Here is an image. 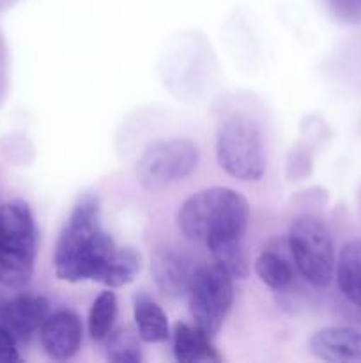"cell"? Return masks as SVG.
I'll list each match as a JSON object with an SVG mask.
<instances>
[{
  "mask_svg": "<svg viewBox=\"0 0 361 363\" xmlns=\"http://www.w3.org/2000/svg\"><path fill=\"white\" fill-rule=\"evenodd\" d=\"M232 277L218 264L202 266L191 275L188 296L193 321L209 337L222 330L234 303Z\"/></svg>",
  "mask_w": 361,
  "mask_h": 363,
  "instance_id": "obj_7",
  "label": "cell"
},
{
  "mask_svg": "<svg viewBox=\"0 0 361 363\" xmlns=\"http://www.w3.org/2000/svg\"><path fill=\"white\" fill-rule=\"evenodd\" d=\"M140 268L142 259L137 254V250H133V248H117L108 268H106L101 284H105L110 289L122 287L126 284L133 282V279L138 275Z\"/></svg>",
  "mask_w": 361,
  "mask_h": 363,
  "instance_id": "obj_17",
  "label": "cell"
},
{
  "mask_svg": "<svg viewBox=\"0 0 361 363\" xmlns=\"http://www.w3.org/2000/svg\"><path fill=\"white\" fill-rule=\"evenodd\" d=\"M42 350L50 358L64 362L73 358L81 346V323L74 312L59 311L48 315L41 330Z\"/></svg>",
  "mask_w": 361,
  "mask_h": 363,
  "instance_id": "obj_9",
  "label": "cell"
},
{
  "mask_svg": "<svg viewBox=\"0 0 361 363\" xmlns=\"http://www.w3.org/2000/svg\"><path fill=\"white\" fill-rule=\"evenodd\" d=\"M198 165V147L188 138L156 140L145 147L137 163L138 183L147 191H161L186 179Z\"/></svg>",
  "mask_w": 361,
  "mask_h": 363,
  "instance_id": "obj_6",
  "label": "cell"
},
{
  "mask_svg": "<svg viewBox=\"0 0 361 363\" xmlns=\"http://www.w3.org/2000/svg\"><path fill=\"white\" fill-rule=\"evenodd\" d=\"M331 9L338 14L342 20L354 21L361 14V0H328Z\"/></svg>",
  "mask_w": 361,
  "mask_h": 363,
  "instance_id": "obj_21",
  "label": "cell"
},
{
  "mask_svg": "<svg viewBox=\"0 0 361 363\" xmlns=\"http://www.w3.org/2000/svg\"><path fill=\"white\" fill-rule=\"evenodd\" d=\"M173 354L180 363L219 362L211 337L197 325L190 326L186 323H177L173 326Z\"/></svg>",
  "mask_w": 361,
  "mask_h": 363,
  "instance_id": "obj_12",
  "label": "cell"
},
{
  "mask_svg": "<svg viewBox=\"0 0 361 363\" xmlns=\"http://www.w3.org/2000/svg\"><path fill=\"white\" fill-rule=\"evenodd\" d=\"M138 339H140V335L130 328H119L115 332H110L105 339L106 358L115 363L142 362V350Z\"/></svg>",
  "mask_w": 361,
  "mask_h": 363,
  "instance_id": "obj_19",
  "label": "cell"
},
{
  "mask_svg": "<svg viewBox=\"0 0 361 363\" xmlns=\"http://www.w3.org/2000/svg\"><path fill=\"white\" fill-rule=\"evenodd\" d=\"M315 358L333 363H361V332L349 326H328L308 340Z\"/></svg>",
  "mask_w": 361,
  "mask_h": 363,
  "instance_id": "obj_10",
  "label": "cell"
},
{
  "mask_svg": "<svg viewBox=\"0 0 361 363\" xmlns=\"http://www.w3.org/2000/svg\"><path fill=\"white\" fill-rule=\"evenodd\" d=\"M335 273L340 293L349 303L361 308V238L347 241L340 248Z\"/></svg>",
  "mask_w": 361,
  "mask_h": 363,
  "instance_id": "obj_13",
  "label": "cell"
},
{
  "mask_svg": "<svg viewBox=\"0 0 361 363\" xmlns=\"http://www.w3.org/2000/svg\"><path fill=\"white\" fill-rule=\"evenodd\" d=\"M250 222V204L232 188L212 186L183 202L177 225L190 241L205 247L232 238H243Z\"/></svg>",
  "mask_w": 361,
  "mask_h": 363,
  "instance_id": "obj_2",
  "label": "cell"
},
{
  "mask_svg": "<svg viewBox=\"0 0 361 363\" xmlns=\"http://www.w3.org/2000/svg\"><path fill=\"white\" fill-rule=\"evenodd\" d=\"M289 250L297 269L314 287H328L335 279V247L328 225L315 215H301L289 229Z\"/></svg>",
  "mask_w": 361,
  "mask_h": 363,
  "instance_id": "obj_5",
  "label": "cell"
},
{
  "mask_svg": "<svg viewBox=\"0 0 361 363\" xmlns=\"http://www.w3.org/2000/svg\"><path fill=\"white\" fill-rule=\"evenodd\" d=\"M21 357L18 353V340L14 339L13 333L0 325V363H16Z\"/></svg>",
  "mask_w": 361,
  "mask_h": 363,
  "instance_id": "obj_20",
  "label": "cell"
},
{
  "mask_svg": "<svg viewBox=\"0 0 361 363\" xmlns=\"http://www.w3.org/2000/svg\"><path fill=\"white\" fill-rule=\"evenodd\" d=\"M255 273L262 284L275 291L287 289L294 280L292 266L273 250H264L255 259Z\"/></svg>",
  "mask_w": 361,
  "mask_h": 363,
  "instance_id": "obj_16",
  "label": "cell"
},
{
  "mask_svg": "<svg viewBox=\"0 0 361 363\" xmlns=\"http://www.w3.org/2000/svg\"><path fill=\"white\" fill-rule=\"evenodd\" d=\"M134 323L140 340L149 344L165 342L170 337V326L166 314L151 298L140 296L134 301Z\"/></svg>",
  "mask_w": 361,
  "mask_h": 363,
  "instance_id": "obj_14",
  "label": "cell"
},
{
  "mask_svg": "<svg viewBox=\"0 0 361 363\" xmlns=\"http://www.w3.org/2000/svg\"><path fill=\"white\" fill-rule=\"evenodd\" d=\"M99 216L98 195L85 194L78 199L53 252V266L59 280H103L117 247L101 229Z\"/></svg>",
  "mask_w": 361,
  "mask_h": 363,
  "instance_id": "obj_1",
  "label": "cell"
},
{
  "mask_svg": "<svg viewBox=\"0 0 361 363\" xmlns=\"http://www.w3.org/2000/svg\"><path fill=\"white\" fill-rule=\"evenodd\" d=\"M34 216L23 201L7 202L0 208V284L21 289L34 273L35 262Z\"/></svg>",
  "mask_w": 361,
  "mask_h": 363,
  "instance_id": "obj_3",
  "label": "cell"
},
{
  "mask_svg": "<svg viewBox=\"0 0 361 363\" xmlns=\"http://www.w3.org/2000/svg\"><path fill=\"white\" fill-rule=\"evenodd\" d=\"M117 318V296L112 291H103L94 300L88 314V333L94 340L101 342L112 332Z\"/></svg>",
  "mask_w": 361,
  "mask_h": 363,
  "instance_id": "obj_18",
  "label": "cell"
},
{
  "mask_svg": "<svg viewBox=\"0 0 361 363\" xmlns=\"http://www.w3.org/2000/svg\"><path fill=\"white\" fill-rule=\"evenodd\" d=\"M207 248L214 259V264L225 269L232 279L243 280L250 275V262L244 250L243 238L218 241V243L209 245Z\"/></svg>",
  "mask_w": 361,
  "mask_h": 363,
  "instance_id": "obj_15",
  "label": "cell"
},
{
  "mask_svg": "<svg viewBox=\"0 0 361 363\" xmlns=\"http://www.w3.org/2000/svg\"><path fill=\"white\" fill-rule=\"evenodd\" d=\"M48 311L50 305L46 298L21 294L0 305V325L6 326L18 342H27L41 330L42 323L48 318Z\"/></svg>",
  "mask_w": 361,
  "mask_h": 363,
  "instance_id": "obj_8",
  "label": "cell"
},
{
  "mask_svg": "<svg viewBox=\"0 0 361 363\" xmlns=\"http://www.w3.org/2000/svg\"><path fill=\"white\" fill-rule=\"evenodd\" d=\"M216 158L229 176L239 181H258L264 176V145L260 128L251 117L234 113L216 135Z\"/></svg>",
  "mask_w": 361,
  "mask_h": 363,
  "instance_id": "obj_4",
  "label": "cell"
},
{
  "mask_svg": "<svg viewBox=\"0 0 361 363\" xmlns=\"http://www.w3.org/2000/svg\"><path fill=\"white\" fill-rule=\"evenodd\" d=\"M151 272L158 289L168 298L186 294L193 275L183 255L170 247L156 248L151 257Z\"/></svg>",
  "mask_w": 361,
  "mask_h": 363,
  "instance_id": "obj_11",
  "label": "cell"
}]
</instances>
